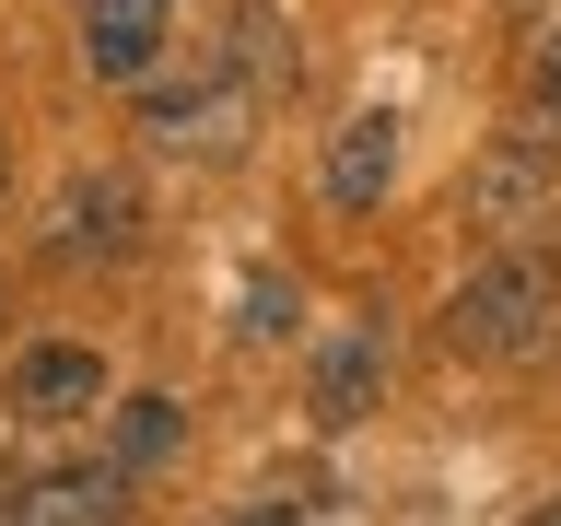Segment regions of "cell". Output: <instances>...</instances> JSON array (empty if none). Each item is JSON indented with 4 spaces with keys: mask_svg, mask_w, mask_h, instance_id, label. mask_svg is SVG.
Listing matches in <instances>:
<instances>
[{
    "mask_svg": "<svg viewBox=\"0 0 561 526\" xmlns=\"http://www.w3.org/2000/svg\"><path fill=\"white\" fill-rule=\"evenodd\" d=\"M175 456H187V410H175L164 386L152 398H117V480H164Z\"/></svg>",
    "mask_w": 561,
    "mask_h": 526,
    "instance_id": "30bf717a",
    "label": "cell"
},
{
    "mask_svg": "<svg viewBox=\"0 0 561 526\" xmlns=\"http://www.w3.org/2000/svg\"><path fill=\"white\" fill-rule=\"evenodd\" d=\"M468 210H480V235L515 245L526 222H550V140H491L480 164H468Z\"/></svg>",
    "mask_w": 561,
    "mask_h": 526,
    "instance_id": "7a4b0ae2",
    "label": "cell"
},
{
    "mask_svg": "<svg viewBox=\"0 0 561 526\" xmlns=\"http://www.w3.org/2000/svg\"><path fill=\"white\" fill-rule=\"evenodd\" d=\"M526 105H538V117H561V24L526 47Z\"/></svg>",
    "mask_w": 561,
    "mask_h": 526,
    "instance_id": "4fadbf2b",
    "label": "cell"
},
{
    "mask_svg": "<svg viewBox=\"0 0 561 526\" xmlns=\"http://www.w3.org/2000/svg\"><path fill=\"white\" fill-rule=\"evenodd\" d=\"M222 70H234L245 94H280V82H293V24H280V0H234V24H222Z\"/></svg>",
    "mask_w": 561,
    "mask_h": 526,
    "instance_id": "9c48e42d",
    "label": "cell"
},
{
    "mask_svg": "<svg viewBox=\"0 0 561 526\" xmlns=\"http://www.w3.org/2000/svg\"><path fill=\"white\" fill-rule=\"evenodd\" d=\"M526 526H561V503H538V515H526Z\"/></svg>",
    "mask_w": 561,
    "mask_h": 526,
    "instance_id": "2e32d148",
    "label": "cell"
},
{
    "mask_svg": "<svg viewBox=\"0 0 561 526\" xmlns=\"http://www.w3.org/2000/svg\"><path fill=\"white\" fill-rule=\"evenodd\" d=\"M386 175H398V117H351L328 140V210H375Z\"/></svg>",
    "mask_w": 561,
    "mask_h": 526,
    "instance_id": "ba28073f",
    "label": "cell"
},
{
    "mask_svg": "<svg viewBox=\"0 0 561 526\" xmlns=\"http://www.w3.org/2000/svg\"><path fill=\"white\" fill-rule=\"evenodd\" d=\"M12 410H24V421H82V410H105V351H94V340H47V351H24Z\"/></svg>",
    "mask_w": 561,
    "mask_h": 526,
    "instance_id": "5b68a950",
    "label": "cell"
},
{
    "mask_svg": "<svg viewBox=\"0 0 561 526\" xmlns=\"http://www.w3.org/2000/svg\"><path fill=\"white\" fill-rule=\"evenodd\" d=\"M375 386H386V328L363 316V328H340V340H328V363H316V386H305V410L340 433V421L375 410Z\"/></svg>",
    "mask_w": 561,
    "mask_h": 526,
    "instance_id": "8992f818",
    "label": "cell"
},
{
    "mask_svg": "<svg viewBox=\"0 0 561 526\" xmlns=\"http://www.w3.org/2000/svg\"><path fill=\"white\" fill-rule=\"evenodd\" d=\"M222 526H305V503H293V491H245Z\"/></svg>",
    "mask_w": 561,
    "mask_h": 526,
    "instance_id": "5bb4252c",
    "label": "cell"
},
{
    "mask_svg": "<svg viewBox=\"0 0 561 526\" xmlns=\"http://www.w3.org/2000/svg\"><path fill=\"white\" fill-rule=\"evenodd\" d=\"M175 35V0H82V70L94 82H152Z\"/></svg>",
    "mask_w": 561,
    "mask_h": 526,
    "instance_id": "3957f363",
    "label": "cell"
},
{
    "mask_svg": "<svg viewBox=\"0 0 561 526\" xmlns=\"http://www.w3.org/2000/svg\"><path fill=\"white\" fill-rule=\"evenodd\" d=\"M0 164H12V152H0Z\"/></svg>",
    "mask_w": 561,
    "mask_h": 526,
    "instance_id": "e0dca14e",
    "label": "cell"
},
{
    "mask_svg": "<svg viewBox=\"0 0 561 526\" xmlns=\"http://www.w3.org/2000/svg\"><path fill=\"white\" fill-rule=\"evenodd\" d=\"M129 222H140V199L129 187H117V175H70L59 187V258H117V245H129Z\"/></svg>",
    "mask_w": 561,
    "mask_h": 526,
    "instance_id": "52a82bcc",
    "label": "cell"
},
{
    "mask_svg": "<svg viewBox=\"0 0 561 526\" xmlns=\"http://www.w3.org/2000/svg\"><path fill=\"white\" fill-rule=\"evenodd\" d=\"M445 340L468 351V363H538V351L561 340V270L550 258H526V245H503V258H480V270L456 281L445 305Z\"/></svg>",
    "mask_w": 561,
    "mask_h": 526,
    "instance_id": "6da1fadb",
    "label": "cell"
},
{
    "mask_svg": "<svg viewBox=\"0 0 561 526\" xmlns=\"http://www.w3.org/2000/svg\"><path fill=\"white\" fill-rule=\"evenodd\" d=\"M117 456H105V468H59V480H35L24 491V526H117Z\"/></svg>",
    "mask_w": 561,
    "mask_h": 526,
    "instance_id": "8fae6325",
    "label": "cell"
},
{
    "mask_svg": "<svg viewBox=\"0 0 561 526\" xmlns=\"http://www.w3.org/2000/svg\"><path fill=\"white\" fill-rule=\"evenodd\" d=\"M234 328H245V340H293V281H245V316H234Z\"/></svg>",
    "mask_w": 561,
    "mask_h": 526,
    "instance_id": "7c38bea8",
    "label": "cell"
},
{
    "mask_svg": "<svg viewBox=\"0 0 561 526\" xmlns=\"http://www.w3.org/2000/svg\"><path fill=\"white\" fill-rule=\"evenodd\" d=\"M0 526H24V480L12 468H0Z\"/></svg>",
    "mask_w": 561,
    "mask_h": 526,
    "instance_id": "9a60e30c",
    "label": "cell"
},
{
    "mask_svg": "<svg viewBox=\"0 0 561 526\" xmlns=\"http://www.w3.org/2000/svg\"><path fill=\"white\" fill-rule=\"evenodd\" d=\"M245 105H257V94H245L234 70H222V82H164V94L140 105V129L164 140V152H175V140H187V152H234V140H245Z\"/></svg>",
    "mask_w": 561,
    "mask_h": 526,
    "instance_id": "277c9868",
    "label": "cell"
}]
</instances>
